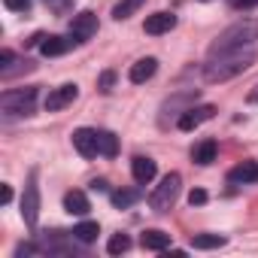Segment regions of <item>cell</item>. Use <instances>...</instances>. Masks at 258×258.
<instances>
[{
	"label": "cell",
	"instance_id": "10",
	"mask_svg": "<svg viewBox=\"0 0 258 258\" xmlns=\"http://www.w3.org/2000/svg\"><path fill=\"white\" fill-rule=\"evenodd\" d=\"M131 173H134V182H137V185H149V182L155 179L158 167H155V161H152V158L137 155V158L131 161Z\"/></svg>",
	"mask_w": 258,
	"mask_h": 258
},
{
	"label": "cell",
	"instance_id": "29",
	"mask_svg": "<svg viewBox=\"0 0 258 258\" xmlns=\"http://www.w3.org/2000/svg\"><path fill=\"white\" fill-rule=\"evenodd\" d=\"M0 201H4V204L13 201V188H10V185H4V191H0Z\"/></svg>",
	"mask_w": 258,
	"mask_h": 258
},
{
	"label": "cell",
	"instance_id": "6",
	"mask_svg": "<svg viewBox=\"0 0 258 258\" xmlns=\"http://www.w3.org/2000/svg\"><path fill=\"white\" fill-rule=\"evenodd\" d=\"M216 115V106L213 103H201V106H188L182 115H179V131H195L198 124H204V121H210Z\"/></svg>",
	"mask_w": 258,
	"mask_h": 258
},
{
	"label": "cell",
	"instance_id": "16",
	"mask_svg": "<svg viewBox=\"0 0 258 258\" xmlns=\"http://www.w3.org/2000/svg\"><path fill=\"white\" fill-rule=\"evenodd\" d=\"M140 243L149 252H164V249H170V234H164V231H143Z\"/></svg>",
	"mask_w": 258,
	"mask_h": 258
},
{
	"label": "cell",
	"instance_id": "24",
	"mask_svg": "<svg viewBox=\"0 0 258 258\" xmlns=\"http://www.w3.org/2000/svg\"><path fill=\"white\" fill-rule=\"evenodd\" d=\"M4 7L13 13H28L31 10V0H4Z\"/></svg>",
	"mask_w": 258,
	"mask_h": 258
},
{
	"label": "cell",
	"instance_id": "21",
	"mask_svg": "<svg viewBox=\"0 0 258 258\" xmlns=\"http://www.w3.org/2000/svg\"><path fill=\"white\" fill-rule=\"evenodd\" d=\"M97 234H100L97 222H79V225L73 228V237H76L79 243H91V240H97Z\"/></svg>",
	"mask_w": 258,
	"mask_h": 258
},
{
	"label": "cell",
	"instance_id": "18",
	"mask_svg": "<svg viewBox=\"0 0 258 258\" xmlns=\"http://www.w3.org/2000/svg\"><path fill=\"white\" fill-rule=\"evenodd\" d=\"M146 4V0H118V4H115V10H112V19L115 22H124V19H131L140 7Z\"/></svg>",
	"mask_w": 258,
	"mask_h": 258
},
{
	"label": "cell",
	"instance_id": "4",
	"mask_svg": "<svg viewBox=\"0 0 258 258\" xmlns=\"http://www.w3.org/2000/svg\"><path fill=\"white\" fill-rule=\"evenodd\" d=\"M179 185H182V176L179 173H167L164 179H161V185L149 195V204H152V210H158V213H167L173 204H176V198H179Z\"/></svg>",
	"mask_w": 258,
	"mask_h": 258
},
{
	"label": "cell",
	"instance_id": "17",
	"mask_svg": "<svg viewBox=\"0 0 258 258\" xmlns=\"http://www.w3.org/2000/svg\"><path fill=\"white\" fill-rule=\"evenodd\" d=\"M67 49H70V40H64V37H43V43H40V52L46 58H58Z\"/></svg>",
	"mask_w": 258,
	"mask_h": 258
},
{
	"label": "cell",
	"instance_id": "7",
	"mask_svg": "<svg viewBox=\"0 0 258 258\" xmlns=\"http://www.w3.org/2000/svg\"><path fill=\"white\" fill-rule=\"evenodd\" d=\"M97 34V16L94 13H79V16H73V22H70V37H73V43H85V40H91Z\"/></svg>",
	"mask_w": 258,
	"mask_h": 258
},
{
	"label": "cell",
	"instance_id": "28",
	"mask_svg": "<svg viewBox=\"0 0 258 258\" xmlns=\"http://www.w3.org/2000/svg\"><path fill=\"white\" fill-rule=\"evenodd\" d=\"M234 7L237 10H252V7H258V0H234Z\"/></svg>",
	"mask_w": 258,
	"mask_h": 258
},
{
	"label": "cell",
	"instance_id": "19",
	"mask_svg": "<svg viewBox=\"0 0 258 258\" xmlns=\"http://www.w3.org/2000/svg\"><path fill=\"white\" fill-rule=\"evenodd\" d=\"M191 246L195 249H219V246H225V237L222 234H191Z\"/></svg>",
	"mask_w": 258,
	"mask_h": 258
},
{
	"label": "cell",
	"instance_id": "25",
	"mask_svg": "<svg viewBox=\"0 0 258 258\" xmlns=\"http://www.w3.org/2000/svg\"><path fill=\"white\" fill-rule=\"evenodd\" d=\"M112 82H115V73H112V70H103L97 88H100V91H112Z\"/></svg>",
	"mask_w": 258,
	"mask_h": 258
},
{
	"label": "cell",
	"instance_id": "12",
	"mask_svg": "<svg viewBox=\"0 0 258 258\" xmlns=\"http://www.w3.org/2000/svg\"><path fill=\"white\" fill-rule=\"evenodd\" d=\"M155 70H158V61H155V58H140L137 64H131L127 79H131L134 85H143V82H149V79L155 76Z\"/></svg>",
	"mask_w": 258,
	"mask_h": 258
},
{
	"label": "cell",
	"instance_id": "11",
	"mask_svg": "<svg viewBox=\"0 0 258 258\" xmlns=\"http://www.w3.org/2000/svg\"><path fill=\"white\" fill-rule=\"evenodd\" d=\"M228 182H231V185H249V182H258V161H240V164L228 173Z\"/></svg>",
	"mask_w": 258,
	"mask_h": 258
},
{
	"label": "cell",
	"instance_id": "26",
	"mask_svg": "<svg viewBox=\"0 0 258 258\" xmlns=\"http://www.w3.org/2000/svg\"><path fill=\"white\" fill-rule=\"evenodd\" d=\"M188 204H191V207H201V204H207V191H204V188H195V191L188 195Z\"/></svg>",
	"mask_w": 258,
	"mask_h": 258
},
{
	"label": "cell",
	"instance_id": "5",
	"mask_svg": "<svg viewBox=\"0 0 258 258\" xmlns=\"http://www.w3.org/2000/svg\"><path fill=\"white\" fill-rule=\"evenodd\" d=\"M22 219L34 228L37 219H40V185H37V170H31L28 176V185H25V195H22Z\"/></svg>",
	"mask_w": 258,
	"mask_h": 258
},
{
	"label": "cell",
	"instance_id": "8",
	"mask_svg": "<svg viewBox=\"0 0 258 258\" xmlns=\"http://www.w3.org/2000/svg\"><path fill=\"white\" fill-rule=\"evenodd\" d=\"M73 149H76L82 158H94V155H100L97 131H91V127H79V131H73Z\"/></svg>",
	"mask_w": 258,
	"mask_h": 258
},
{
	"label": "cell",
	"instance_id": "13",
	"mask_svg": "<svg viewBox=\"0 0 258 258\" xmlns=\"http://www.w3.org/2000/svg\"><path fill=\"white\" fill-rule=\"evenodd\" d=\"M146 34H152V37H161V34H167V31H173L176 28V16L173 13H155V16H149L146 19Z\"/></svg>",
	"mask_w": 258,
	"mask_h": 258
},
{
	"label": "cell",
	"instance_id": "14",
	"mask_svg": "<svg viewBox=\"0 0 258 258\" xmlns=\"http://www.w3.org/2000/svg\"><path fill=\"white\" fill-rule=\"evenodd\" d=\"M64 210H67L70 216H85V213L91 210V204H88V195H85V191H79V188L67 191V195H64Z\"/></svg>",
	"mask_w": 258,
	"mask_h": 258
},
{
	"label": "cell",
	"instance_id": "20",
	"mask_svg": "<svg viewBox=\"0 0 258 258\" xmlns=\"http://www.w3.org/2000/svg\"><path fill=\"white\" fill-rule=\"evenodd\" d=\"M97 146H100V155H106V158H115V152H118V140L109 131H97Z\"/></svg>",
	"mask_w": 258,
	"mask_h": 258
},
{
	"label": "cell",
	"instance_id": "1",
	"mask_svg": "<svg viewBox=\"0 0 258 258\" xmlns=\"http://www.w3.org/2000/svg\"><path fill=\"white\" fill-rule=\"evenodd\" d=\"M255 49H237V52H228V55H219V58H210L207 70H204V79L207 82H228L234 76H240L243 70H249L255 64Z\"/></svg>",
	"mask_w": 258,
	"mask_h": 258
},
{
	"label": "cell",
	"instance_id": "3",
	"mask_svg": "<svg viewBox=\"0 0 258 258\" xmlns=\"http://www.w3.org/2000/svg\"><path fill=\"white\" fill-rule=\"evenodd\" d=\"M34 103H37V88L34 85L4 91V97H0V109H4L7 115H31Z\"/></svg>",
	"mask_w": 258,
	"mask_h": 258
},
{
	"label": "cell",
	"instance_id": "30",
	"mask_svg": "<svg viewBox=\"0 0 258 258\" xmlns=\"http://www.w3.org/2000/svg\"><path fill=\"white\" fill-rule=\"evenodd\" d=\"M91 188H94V191H106V182H103V179H97V182H91Z\"/></svg>",
	"mask_w": 258,
	"mask_h": 258
},
{
	"label": "cell",
	"instance_id": "22",
	"mask_svg": "<svg viewBox=\"0 0 258 258\" xmlns=\"http://www.w3.org/2000/svg\"><path fill=\"white\" fill-rule=\"evenodd\" d=\"M127 249H131V237H127V234H115V237H109V243H106V252H109V255H124Z\"/></svg>",
	"mask_w": 258,
	"mask_h": 258
},
{
	"label": "cell",
	"instance_id": "2",
	"mask_svg": "<svg viewBox=\"0 0 258 258\" xmlns=\"http://www.w3.org/2000/svg\"><path fill=\"white\" fill-rule=\"evenodd\" d=\"M255 40H258V25H252V22L231 25V28L222 31L219 40L210 46V58H219V55H228V52H237V49H249Z\"/></svg>",
	"mask_w": 258,
	"mask_h": 258
},
{
	"label": "cell",
	"instance_id": "27",
	"mask_svg": "<svg viewBox=\"0 0 258 258\" xmlns=\"http://www.w3.org/2000/svg\"><path fill=\"white\" fill-rule=\"evenodd\" d=\"M10 64H13V52L4 49V52H0V70H10Z\"/></svg>",
	"mask_w": 258,
	"mask_h": 258
},
{
	"label": "cell",
	"instance_id": "9",
	"mask_svg": "<svg viewBox=\"0 0 258 258\" xmlns=\"http://www.w3.org/2000/svg\"><path fill=\"white\" fill-rule=\"evenodd\" d=\"M76 94H79V88H76L73 82H67V85H61V88L49 91V97H46V112H58V109L70 106V103L76 100Z\"/></svg>",
	"mask_w": 258,
	"mask_h": 258
},
{
	"label": "cell",
	"instance_id": "15",
	"mask_svg": "<svg viewBox=\"0 0 258 258\" xmlns=\"http://www.w3.org/2000/svg\"><path fill=\"white\" fill-rule=\"evenodd\" d=\"M216 152H219L216 140H201V143L191 149V161H195V164H201V167H207V164H213V161H216Z\"/></svg>",
	"mask_w": 258,
	"mask_h": 258
},
{
	"label": "cell",
	"instance_id": "31",
	"mask_svg": "<svg viewBox=\"0 0 258 258\" xmlns=\"http://www.w3.org/2000/svg\"><path fill=\"white\" fill-rule=\"evenodd\" d=\"M249 103H258V85H255V88L249 91Z\"/></svg>",
	"mask_w": 258,
	"mask_h": 258
},
{
	"label": "cell",
	"instance_id": "23",
	"mask_svg": "<svg viewBox=\"0 0 258 258\" xmlns=\"http://www.w3.org/2000/svg\"><path fill=\"white\" fill-rule=\"evenodd\" d=\"M134 201H137V195H134V191H115V195H112V204H115L118 210H124V207H131Z\"/></svg>",
	"mask_w": 258,
	"mask_h": 258
}]
</instances>
